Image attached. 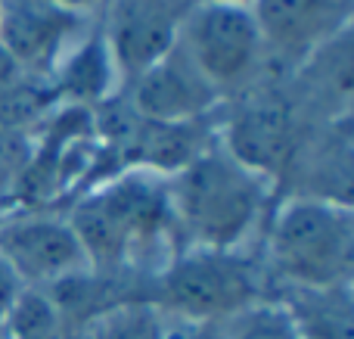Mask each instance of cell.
I'll list each match as a JSON object with an SVG mask.
<instances>
[{
    "label": "cell",
    "instance_id": "obj_15",
    "mask_svg": "<svg viewBox=\"0 0 354 339\" xmlns=\"http://www.w3.org/2000/svg\"><path fill=\"white\" fill-rule=\"evenodd\" d=\"M0 330H3V339H72L53 299L44 290H31V286L19 293L16 305L3 318Z\"/></svg>",
    "mask_w": 354,
    "mask_h": 339
},
{
    "label": "cell",
    "instance_id": "obj_14",
    "mask_svg": "<svg viewBox=\"0 0 354 339\" xmlns=\"http://www.w3.org/2000/svg\"><path fill=\"white\" fill-rule=\"evenodd\" d=\"M87 339H168V318L147 296L124 299L84 330Z\"/></svg>",
    "mask_w": 354,
    "mask_h": 339
},
{
    "label": "cell",
    "instance_id": "obj_3",
    "mask_svg": "<svg viewBox=\"0 0 354 339\" xmlns=\"http://www.w3.org/2000/svg\"><path fill=\"white\" fill-rule=\"evenodd\" d=\"M264 268L292 293H330L351 286L354 215L351 203L295 193L264 221Z\"/></svg>",
    "mask_w": 354,
    "mask_h": 339
},
{
    "label": "cell",
    "instance_id": "obj_6",
    "mask_svg": "<svg viewBox=\"0 0 354 339\" xmlns=\"http://www.w3.org/2000/svg\"><path fill=\"white\" fill-rule=\"evenodd\" d=\"M0 255L31 290H50L91 268L68 218L56 209H10L0 215Z\"/></svg>",
    "mask_w": 354,
    "mask_h": 339
},
{
    "label": "cell",
    "instance_id": "obj_9",
    "mask_svg": "<svg viewBox=\"0 0 354 339\" xmlns=\"http://www.w3.org/2000/svg\"><path fill=\"white\" fill-rule=\"evenodd\" d=\"M218 143L249 172L261 174L268 184H274L299 159L301 131L286 100L255 97L227 118L218 134Z\"/></svg>",
    "mask_w": 354,
    "mask_h": 339
},
{
    "label": "cell",
    "instance_id": "obj_5",
    "mask_svg": "<svg viewBox=\"0 0 354 339\" xmlns=\"http://www.w3.org/2000/svg\"><path fill=\"white\" fill-rule=\"evenodd\" d=\"M177 47L221 97L249 84L268 50L252 6L236 0H193L180 19Z\"/></svg>",
    "mask_w": 354,
    "mask_h": 339
},
{
    "label": "cell",
    "instance_id": "obj_17",
    "mask_svg": "<svg viewBox=\"0 0 354 339\" xmlns=\"http://www.w3.org/2000/svg\"><path fill=\"white\" fill-rule=\"evenodd\" d=\"M22 280L16 277V271L10 268V262L0 255V324H3V318L10 315V309L16 305L19 293H22Z\"/></svg>",
    "mask_w": 354,
    "mask_h": 339
},
{
    "label": "cell",
    "instance_id": "obj_21",
    "mask_svg": "<svg viewBox=\"0 0 354 339\" xmlns=\"http://www.w3.org/2000/svg\"><path fill=\"white\" fill-rule=\"evenodd\" d=\"M0 339H3V330H0Z\"/></svg>",
    "mask_w": 354,
    "mask_h": 339
},
{
    "label": "cell",
    "instance_id": "obj_16",
    "mask_svg": "<svg viewBox=\"0 0 354 339\" xmlns=\"http://www.w3.org/2000/svg\"><path fill=\"white\" fill-rule=\"evenodd\" d=\"M31 137L35 134L28 131L0 128V215H3V205H12L16 187L31 159Z\"/></svg>",
    "mask_w": 354,
    "mask_h": 339
},
{
    "label": "cell",
    "instance_id": "obj_10",
    "mask_svg": "<svg viewBox=\"0 0 354 339\" xmlns=\"http://www.w3.org/2000/svg\"><path fill=\"white\" fill-rule=\"evenodd\" d=\"M128 106L147 122L180 125V122H202L221 106V93L199 75V68L183 56L174 44L171 53L137 75L128 84Z\"/></svg>",
    "mask_w": 354,
    "mask_h": 339
},
{
    "label": "cell",
    "instance_id": "obj_18",
    "mask_svg": "<svg viewBox=\"0 0 354 339\" xmlns=\"http://www.w3.org/2000/svg\"><path fill=\"white\" fill-rule=\"evenodd\" d=\"M53 3L66 6V10H72V12H81V16H91L93 10H103L109 0H53Z\"/></svg>",
    "mask_w": 354,
    "mask_h": 339
},
{
    "label": "cell",
    "instance_id": "obj_1",
    "mask_svg": "<svg viewBox=\"0 0 354 339\" xmlns=\"http://www.w3.org/2000/svg\"><path fill=\"white\" fill-rule=\"evenodd\" d=\"M91 271L106 277H153L180 249L168 203V178L128 168L91 184L66 212Z\"/></svg>",
    "mask_w": 354,
    "mask_h": 339
},
{
    "label": "cell",
    "instance_id": "obj_8",
    "mask_svg": "<svg viewBox=\"0 0 354 339\" xmlns=\"http://www.w3.org/2000/svg\"><path fill=\"white\" fill-rule=\"evenodd\" d=\"M193 0H109L103 6V44L122 84L171 53L180 19Z\"/></svg>",
    "mask_w": 354,
    "mask_h": 339
},
{
    "label": "cell",
    "instance_id": "obj_11",
    "mask_svg": "<svg viewBox=\"0 0 354 339\" xmlns=\"http://www.w3.org/2000/svg\"><path fill=\"white\" fill-rule=\"evenodd\" d=\"M249 6L264 47L299 62L351 25V0H252Z\"/></svg>",
    "mask_w": 354,
    "mask_h": 339
},
{
    "label": "cell",
    "instance_id": "obj_20",
    "mask_svg": "<svg viewBox=\"0 0 354 339\" xmlns=\"http://www.w3.org/2000/svg\"><path fill=\"white\" fill-rule=\"evenodd\" d=\"M0 12H3V0H0Z\"/></svg>",
    "mask_w": 354,
    "mask_h": 339
},
{
    "label": "cell",
    "instance_id": "obj_4",
    "mask_svg": "<svg viewBox=\"0 0 354 339\" xmlns=\"http://www.w3.org/2000/svg\"><path fill=\"white\" fill-rule=\"evenodd\" d=\"M143 296L177 324L214 327L264 299V271L245 249L180 246Z\"/></svg>",
    "mask_w": 354,
    "mask_h": 339
},
{
    "label": "cell",
    "instance_id": "obj_7",
    "mask_svg": "<svg viewBox=\"0 0 354 339\" xmlns=\"http://www.w3.org/2000/svg\"><path fill=\"white\" fill-rule=\"evenodd\" d=\"M87 35V16L53 0H3L0 50L25 75L50 81L62 59Z\"/></svg>",
    "mask_w": 354,
    "mask_h": 339
},
{
    "label": "cell",
    "instance_id": "obj_13",
    "mask_svg": "<svg viewBox=\"0 0 354 339\" xmlns=\"http://www.w3.org/2000/svg\"><path fill=\"white\" fill-rule=\"evenodd\" d=\"M214 339H301L299 321L286 299H258L249 309L214 324Z\"/></svg>",
    "mask_w": 354,
    "mask_h": 339
},
{
    "label": "cell",
    "instance_id": "obj_12",
    "mask_svg": "<svg viewBox=\"0 0 354 339\" xmlns=\"http://www.w3.org/2000/svg\"><path fill=\"white\" fill-rule=\"evenodd\" d=\"M301 339H354L351 286L330 293H292L286 299Z\"/></svg>",
    "mask_w": 354,
    "mask_h": 339
},
{
    "label": "cell",
    "instance_id": "obj_2",
    "mask_svg": "<svg viewBox=\"0 0 354 339\" xmlns=\"http://www.w3.org/2000/svg\"><path fill=\"white\" fill-rule=\"evenodd\" d=\"M274 184L236 162L214 137L168 178V203L180 246L245 249L264 230Z\"/></svg>",
    "mask_w": 354,
    "mask_h": 339
},
{
    "label": "cell",
    "instance_id": "obj_19",
    "mask_svg": "<svg viewBox=\"0 0 354 339\" xmlns=\"http://www.w3.org/2000/svg\"><path fill=\"white\" fill-rule=\"evenodd\" d=\"M236 3H252V0H236Z\"/></svg>",
    "mask_w": 354,
    "mask_h": 339
}]
</instances>
